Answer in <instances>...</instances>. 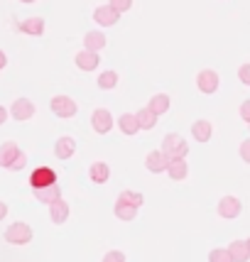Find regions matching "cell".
Returning a JSON list of instances; mask_svg holds the SVG:
<instances>
[{
	"label": "cell",
	"mask_w": 250,
	"mask_h": 262,
	"mask_svg": "<svg viewBox=\"0 0 250 262\" xmlns=\"http://www.w3.org/2000/svg\"><path fill=\"white\" fill-rule=\"evenodd\" d=\"M162 152L167 155V160H184L189 155V145L184 142V137L172 133V135H167L162 140Z\"/></svg>",
	"instance_id": "1"
},
{
	"label": "cell",
	"mask_w": 250,
	"mask_h": 262,
	"mask_svg": "<svg viewBox=\"0 0 250 262\" xmlns=\"http://www.w3.org/2000/svg\"><path fill=\"white\" fill-rule=\"evenodd\" d=\"M5 240H8L10 245H27V243L32 240V228H30L27 223H23V221H15V223H10L8 230H5Z\"/></svg>",
	"instance_id": "2"
},
{
	"label": "cell",
	"mask_w": 250,
	"mask_h": 262,
	"mask_svg": "<svg viewBox=\"0 0 250 262\" xmlns=\"http://www.w3.org/2000/svg\"><path fill=\"white\" fill-rule=\"evenodd\" d=\"M49 108H52V113L57 115V118H74L76 115V101L74 98H69V96H54L52 101H49Z\"/></svg>",
	"instance_id": "3"
},
{
	"label": "cell",
	"mask_w": 250,
	"mask_h": 262,
	"mask_svg": "<svg viewBox=\"0 0 250 262\" xmlns=\"http://www.w3.org/2000/svg\"><path fill=\"white\" fill-rule=\"evenodd\" d=\"M218 83H221V79H218V74L214 69H201V71L196 74V86H199V91L206 93V96L216 93Z\"/></svg>",
	"instance_id": "4"
},
{
	"label": "cell",
	"mask_w": 250,
	"mask_h": 262,
	"mask_svg": "<svg viewBox=\"0 0 250 262\" xmlns=\"http://www.w3.org/2000/svg\"><path fill=\"white\" fill-rule=\"evenodd\" d=\"M91 127L98 133V135L111 133V127H113V115L108 113L106 108H96L91 113Z\"/></svg>",
	"instance_id": "5"
},
{
	"label": "cell",
	"mask_w": 250,
	"mask_h": 262,
	"mask_svg": "<svg viewBox=\"0 0 250 262\" xmlns=\"http://www.w3.org/2000/svg\"><path fill=\"white\" fill-rule=\"evenodd\" d=\"M30 184H32V189H42V186H49V184H57V171L52 167H37L30 174Z\"/></svg>",
	"instance_id": "6"
},
{
	"label": "cell",
	"mask_w": 250,
	"mask_h": 262,
	"mask_svg": "<svg viewBox=\"0 0 250 262\" xmlns=\"http://www.w3.org/2000/svg\"><path fill=\"white\" fill-rule=\"evenodd\" d=\"M240 211H243V206L236 196H223L221 201H218V216L221 218H228V221H233V218L240 216Z\"/></svg>",
	"instance_id": "7"
},
{
	"label": "cell",
	"mask_w": 250,
	"mask_h": 262,
	"mask_svg": "<svg viewBox=\"0 0 250 262\" xmlns=\"http://www.w3.org/2000/svg\"><path fill=\"white\" fill-rule=\"evenodd\" d=\"M8 113H10V118H15L17 123H25V120H30L34 115V105H32V101H27V98H17Z\"/></svg>",
	"instance_id": "8"
},
{
	"label": "cell",
	"mask_w": 250,
	"mask_h": 262,
	"mask_svg": "<svg viewBox=\"0 0 250 262\" xmlns=\"http://www.w3.org/2000/svg\"><path fill=\"white\" fill-rule=\"evenodd\" d=\"M93 20L101 25V27H113L118 20H120V12H115L111 5H98L93 10Z\"/></svg>",
	"instance_id": "9"
},
{
	"label": "cell",
	"mask_w": 250,
	"mask_h": 262,
	"mask_svg": "<svg viewBox=\"0 0 250 262\" xmlns=\"http://www.w3.org/2000/svg\"><path fill=\"white\" fill-rule=\"evenodd\" d=\"M74 61H76V67H79L81 71H96V67L101 64V57H98L96 52H89V49H81V52H76V57H74Z\"/></svg>",
	"instance_id": "10"
},
{
	"label": "cell",
	"mask_w": 250,
	"mask_h": 262,
	"mask_svg": "<svg viewBox=\"0 0 250 262\" xmlns=\"http://www.w3.org/2000/svg\"><path fill=\"white\" fill-rule=\"evenodd\" d=\"M167 155L162 152V149H152L148 157H145V167H148V171H152V174H159V171L167 169Z\"/></svg>",
	"instance_id": "11"
},
{
	"label": "cell",
	"mask_w": 250,
	"mask_h": 262,
	"mask_svg": "<svg viewBox=\"0 0 250 262\" xmlns=\"http://www.w3.org/2000/svg\"><path fill=\"white\" fill-rule=\"evenodd\" d=\"M226 250H228V255H231L233 262H248L250 260V248H248L245 240H233Z\"/></svg>",
	"instance_id": "12"
},
{
	"label": "cell",
	"mask_w": 250,
	"mask_h": 262,
	"mask_svg": "<svg viewBox=\"0 0 250 262\" xmlns=\"http://www.w3.org/2000/svg\"><path fill=\"white\" fill-rule=\"evenodd\" d=\"M34 199L49 206L54 204L57 199H61V189H59V184H49V186H42V189H34Z\"/></svg>",
	"instance_id": "13"
},
{
	"label": "cell",
	"mask_w": 250,
	"mask_h": 262,
	"mask_svg": "<svg viewBox=\"0 0 250 262\" xmlns=\"http://www.w3.org/2000/svg\"><path fill=\"white\" fill-rule=\"evenodd\" d=\"M20 32L30 34V37H39V34H45V20L32 15V17H27V20L20 23Z\"/></svg>",
	"instance_id": "14"
},
{
	"label": "cell",
	"mask_w": 250,
	"mask_h": 262,
	"mask_svg": "<svg viewBox=\"0 0 250 262\" xmlns=\"http://www.w3.org/2000/svg\"><path fill=\"white\" fill-rule=\"evenodd\" d=\"M74 152H76V140L74 137H59L54 142V155L59 160H69Z\"/></svg>",
	"instance_id": "15"
},
{
	"label": "cell",
	"mask_w": 250,
	"mask_h": 262,
	"mask_svg": "<svg viewBox=\"0 0 250 262\" xmlns=\"http://www.w3.org/2000/svg\"><path fill=\"white\" fill-rule=\"evenodd\" d=\"M89 177H91L93 184H106L111 179V167L106 162H93L89 167Z\"/></svg>",
	"instance_id": "16"
},
{
	"label": "cell",
	"mask_w": 250,
	"mask_h": 262,
	"mask_svg": "<svg viewBox=\"0 0 250 262\" xmlns=\"http://www.w3.org/2000/svg\"><path fill=\"white\" fill-rule=\"evenodd\" d=\"M103 47H106V34L98 32V30H93V32H86L84 34V49H89V52H101Z\"/></svg>",
	"instance_id": "17"
},
{
	"label": "cell",
	"mask_w": 250,
	"mask_h": 262,
	"mask_svg": "<svg viewBox=\"0 0 250 262\" xmlns=\"http://www.w3.org/2000/svg\"><path fill=\"white\" fill-rule=\"evenodd\" d=\"M164 171L170 174V179L182 182V179H186V174H189V167H186V160H170Z\"/></svg>",
	"instance_id": "18"
},
{
	"label": "cell",
	"mask_w": 250,
	"mask_h": 262,
	"mask_svg": "<svg viewBox=\"0 0 250 262\" xmlns=\"http://www.w3.org/2000/svg\"><path fill=\"white\" fill-rule=\"evenodd\" d=\"M49 218H52V223H64L69 218V204L64 199H57L54 204H49Z\"/></svg>",
	"instance_id": "19"
},
{
	"label": "cell",
	"mask_w": 250,
	"mask_h": 262,
	"mask_svg": "<svg viewBox=\"0 0 250 262\" xmlns=\"http://www.w3.org/2000/svg\"><path fill=\"white\" fill-rule=\"evenodd\" d=\"M192 135H194L196 142H209L211 135H214V127H211L209 120H196V123L192 125Z\"/></svg>",
	"instance_id": "20"
},
{
	"label": "cell",
	"mask_w": 250,
	"mask_h": 262,
	"mask_svg": "<svg viewBox=\"0 0 250 262\" xmlns=\"http://www.w3.org/2000/svg\"><path fill=\"white\" fill-rule=\"evenodd\" d=\"M148 108L159 118L162 113H167V111H170V96H167V93H155V96L150 98Z\"/></svg>",
	"instance_id": "21"
},
{
	"label": "cell",
	"mask_w": 250,
	"mask_h": 262,
	"mask_svg": "<svg viewBox=\"0 0 250 262\" xmlns=\"http://www.w3.org/2000/svg\"><path fill=\"white\" fill-rule=\"evenodd\" d=\"M135 120H137V125H140V130H152V127L157 125V115L152 113L148 105L137 111V113H135Z\"/></svg>",
	"instance_id": "22"
},
{
	"label": "cell",
	"mask_w": 250,
	"mask_h": 262,
	"mask_svg": "<svg viewBox=\"0 0 250 262\" xmlns=\"http://www.w3.org/2000/svg\"><path fill=\"white\" fill-rule=\"evenodd\" d=\"M17 155H20L17 142H10V140H8V142L0 145V164H3V167H10V162L15 160Z\"/></svg>",
	"instance_id": "23"
},
{
	"label": "cell",
	"mask_w": 250,
	"mask_h": 262,
	"mask_svg": "<svg viewBox=\"0 0 250 262\" xmlns=\"http://www.w3.org/2000/svg\"><path fill=\"white\" fill-rule=\"evenodd\" d=\"M118 127H120L123 135H135L137 130H140V125H137V120H135V113L120 115V118H118Z\"/></svg>",
	"instance_id": "24"
},
{
	"label": "cell",
	"mask_w": 250,
	"mask_h": 262,
	"mask_svg": "<svg viewBox=\"0 0 250 262\" xmlns=\"http://www.w3.org/2000/svg\"><path fill=\"white\" fill-rule=\"evenodd\" d=\"M115 218H120V221H135L137 216V208L130 204H120V201H115V208H113Z\"/></svg>",
	"instance_id": "25"
},
{
	"label": "cell",
	"mask_w": 250,
	"mask_h": 262,
	"mask_svg": "<svg viewBox=\"0 0 250 262\" xmlns=\"http://www.w3.org/2000/svg\"><path fill=\"white\" fill-rule=\"evenodd\" d=\"M118 201H120V204H130V206H135V208H140V206L145 204V199H142V194H140V191H133V189H125V191H120V196H118Z\"/></svg>",
	"instance_id": "26"
},
{
	"label": "cell",
	"mask_w": 250,
	"mask_h": 262,
	"mask_svg": "<svg viewBox=\"0 0 250 262\" xmlns=\"http://www.w3.org/2000/svg\"><path fill=\"white\" fill-rule=\"evenodd\" d=\"M115 86H118V74H115L113 69H108V71L98 74V89L111 91V89H115Z\"/></svg>",
	"instance_id": "27"
},
{
	"label": "cell",
	"mask_w": 250,
	"mask_h": 262,
	"mask_svg": "<svg viewBox=\"0 0 250 262\" xmlns=\"http://www.w3.org/2000/svg\"><path fill=\"white\" fill-rule=\"evenodd\" d=\"M209 262H233V260H231L226 248H214V250L209 252Z\"/></svg>",
	"instance_id": "28"
},
{
	"label": "cell",
	"mask_w": 250,
	"mask_h": 262,
	"mask_svg": "<svg viewBox=\"0 0 250 262\" xmlns=\"http://www.w3.org/2000/svg\"><path fill=\"white\" fill-rule=\"evenodd\" d=\"M25 167H27V155L20 149V155L10 162V167H8V169H10V171H20V169H25Z\"/></svg>",
	"instance_id": "29"
},
{
	"label": "cell",
	"mask_w": 250,
	"mask_h": 262,
	"mask_svg": "<svg viewBox=\"0 0 250 262\" xmlns=\"http://www.w3.org/2000/svg\"><path fill=\"white\" fill-rule=\"evenodd\" d=\"M108 5H111L115 12H120V15H123V12H128L130 8H133V0H111Z\"/></svg>",
	"instance_id": "30"
},
{
	"label": "cell",
	"mask_w": 250,
	"mask_h": 262,
	"mask_svg": "<svg viewBox=\"0 0 250 262\" xmlns=\"http://www.w3.org/2000/svg\"><path fill=\"white\" fill-rule=\"evenodd\" d=\"M103 262H125V255L120 250H108L103 255Z\"/></svg>",
	"instance_id": "31"
},
{
	"label": "cell",
	"mask_w": 250,
	"mask_h": 262,
	"mask_svg": "<svg viewBox=\"0 0 250 262\" xmlns=\"http://www.w3.org/2000/svg\"><path fill=\"white\" fill-rule=\"evenodd\" d=\"M238 79L250 86V64H243V67L238 69Z\"/></svg>",
	"instance_id": "32"
},
{
	"label": "cell",
	"mask_w": 250,
	"mask_h": 262,
	"mask_svg": "<svg viewBox=\"0 0 250 262\" xmlns=\"http://www.w3.org/2000/svg\"><path fill=\"white\" fill-rule=\"evenodd\" d=\"M240 157H243V162L250 164V140H243V142H240Z\"/></svg>",
	"instance_id": "33"
},
{
	"label": "cell",
	"mask_w": 250,
	"mask_h": 262,
	"mask_svg": "<svg viewBox=\"0 0 250 262\" xmlns=\"http://www.w3.org/2000/svg\"><path fill=\"white\" fill-rule=\"evenodd\" d=\"M240 118H243L245 123H250V101H243V105H240Z\"/></svg>",
	"instance_id": "34"
},
{
	"label": "cell",
	"mask_w": 250,
	"mask_h": 262,
	"mask_svg": "<svg viewBox=\"0 0 250 262\" xmlns=\"http://www.w3.org/2000/svg\"><path fill=\"white\" fill-rule=\"evenodd\" d=\"M8 118H10V113H8V111H5V108L0 105V125H3V123H5Z\"/></svg>",
	"instance_id": "35"
},
{
	"label": "cell",
	"mask_w": 250,
	"mask_h": 262,
	"mask_svg": "<svg viewBox=\"0 0 250 262\" xmlns=\"http://www.w3.org/2000/svg\"><path fill=\"white\" fill-rule=\"evenodd\" d=\"M5 216H8V204H5V201H0V221H3Z\"/></svg>",
	"instance_id": "36"
},
{
	"label": "cell",
	"mask_w": 250,
	"mask_h": 262,
	"mask_svg": "<svg viewBox=\"0 0 250 262\" xmlns=\"http://www.w3.org/2000/svg\"><path fill=\"white\" fill-rule=\"evenodd\" d=\"M5 64H8V57H5V52H3V49H0V71H3V69H5Z\"/></svg>",
	"instance_id": "37"
},
{
	"label": "cell",
	"mask_w": 250,
	"mask_h": 262,
	"mask_svg": "<svg viewBox=\"0 0 250 262\" xmlns=\"http://www.w3.org/2000/svg\"><path fill=\"white\" fill-rule=\"evenodd\" d=\"M20 3H34V0H20Z\"/></svg>",
	"instance_id": "38"
},
{
	"label": "cell",
	"mask_w": 250,
	"mask_h": 262,
	"mask_svg": "<svg viewBox=\"0 0 250 262\" xmlns=\"http://www.w3.org/2000/svg\"><path fill=\"white\" fill-rule=\"evenodd\" d=\"M245 243H248V248H250V238H248V240H245Z\"/></svg>",
	"instance_id": "39"
}]
</instances>
